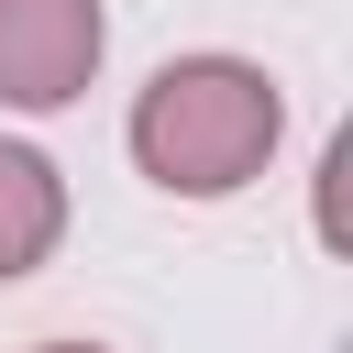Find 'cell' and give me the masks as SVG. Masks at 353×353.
<instances>
[{
  "mask_svg": "<svg viewBox=\"0 0 353 353\" xmlns=\"http://www.w3.org/2000/svg\"><path fill=\"white\" fill-rule=\"evenodd\" d=\"M132 165L165 188V199H232L276 165L287 143V99L254 55H165L143 88H132V121H121Z\"/></svg>",
  "mask_w": 353,
  "mask_h": 353,
  "instance_id": "obj_1",
  "label": "cell"
},
{
  "mask_svg": "<svg viewBox=\"0 0 353 353\" xmlns=\"http://www.w3.org/2000/svg\"><path fill=\"white\" fill-rule=\"evenodd\" d=\"M110 55L99 0H0V110H66Z\"/></svg>",
  "mask_w": 353,
  "mask_h": 353,
  "instance_id": "obj_2",
  "label": "cell"
},
{
  "mask_svg": "<svg viewBox=\"0 0 353 353\" xmlns=\"http://www.w3.org/2000/svg\"><path fill=\"white\" fill-rule=\"evenodd\" d=\"M55 243H66V176H55V154L0 132V287H22Z\"/></svg>",
  "mask_w": 353,
  "mask_h": 353,
  "instance_id": "obj_3",
  "label": "cell"
},
{
  "mask_svg": "<svg viewBox=\"0 0 353 353\" xmlns=\"http://www.w3.org/2000/svg\"><path fill=\"white\" fill-rule=\"evenodd\" d=\"M33 353H99V342H33Z\"/></svg>",
  "mask_w": 353,
  "mask_h": 353,
  "instance_id": "obj_4",
  "label": "cell"
}]
</instances>
